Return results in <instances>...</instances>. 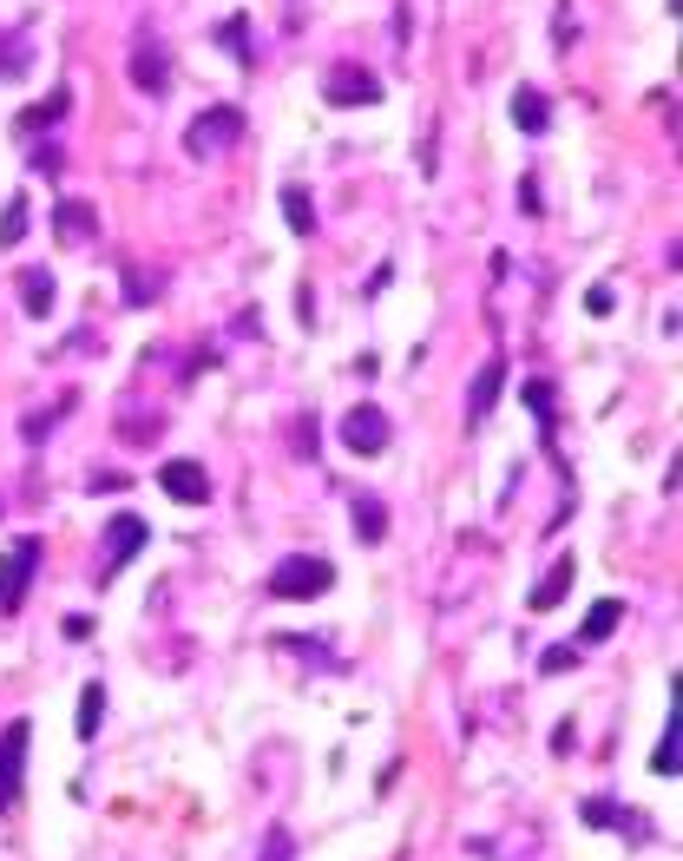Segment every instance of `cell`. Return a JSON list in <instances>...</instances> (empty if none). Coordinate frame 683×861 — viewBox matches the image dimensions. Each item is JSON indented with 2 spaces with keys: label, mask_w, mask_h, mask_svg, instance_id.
I'll list each match as a JSON object with an SVG mask.
<instances>
[{
  "label": "cell",
  "mask_w": 683,
  "mask_h": 861,
  "mask_svg": "<svg viewBox=\"0 0 683 861\" xmlns=\"http://www.w3.org/2000/svg\"><path fill=\"white\" fill-rule=\"evenodd\" d=\"M519 211H526V217L546 211V198H540V178H519Z\"/></svg>",
  "instance_id": "30"
},
{
  "label": "cell",
  "mask_w": 683,
  "mask_h": 861,
  "mask_svg": "<svg viewBox=\"0 0 683 861\" xmlns=\"http://www.w3.org/2000/svg\"><path fill=\"white\" fill-rule=\"evenodd\" d=\"M617 625H624V598H598V605H592V612H585V625H578V639H572V645H605V639H612Z\"/></svg>",
  "instance_id": "15"
},
{
  "label": "cell",
  "mask_w": 683,
  "mask_h": 861,
  "mask_svg": "<svg viewBox=\"0 0 683 861\" xmlns=\"http://www.w3.org/2000/svg\"><path fill=\"white\" fill-rule=\"evenodd\" d=\"M158 296H165V277H158V270H132V277H126V303H158Z\"/></svg>",
  "instance_id": "26"
},
{
  "label": "cell",
  "mask_w": 683,
  "mask_h": 861,
  "mask_svg": "<svg viewBox=\"0 0 683 861\" xmlns=\"http://www.w3.org/2000/svg\"><path fill=\"white\" fill-rule=\"evenodd\" d=\"M572 573H578V560H572V553H558V560H552V573L526 592V605H533V612H552V605L572 592Z\"/></svg>",
  "instance_id": "14"
},
{
  "label": "cell",
  "mask_w": 683,
  "mask_h": 861,
  "mask_svg": "<svg viewBox=\"0 0 683 861\" xmlns=\"http://www.w3.org/2000/svg\"><path fill=\"white\" fill-rule=\"evenodd\" d=\"M355 533H362V546H382V540H388V506L355 494Z\"/></svg>",
  "instance_id": "18"
},
{
  "label": "cell",
  "mask_w": 683,
  "mask_h": 861,
  "mask_svg": "<svg viewBox=\"0 0 683 861\" xmlns=\"http://www.w3.org/2000/svg\"><path fill=\"white\" fill-rule=\"evenodd\" d=\"M237 139H244V112H237V106H205V112L185 126V151H191V158H217V151H230Z\"/></svg>",
  "instance_id": "2"
},
{
  "label": "cell",
  "mask_w": 683,
  "mask_h": 861,
  "mask_svg": "<svg viewBox=\"0 0 683 861\" xmlns=\"http://www.w3.org/2000/svg\"><path fill=\"white\" fill-rule=\"evenodd\" d=\"M27 72V27L13 40H0V79H20Z\"/></svg>",
  "instance_id": "25"
},
{
  "label": "cell",
  "mask_w": 683,
  "mask_h": 861,
  "mask_svg": "<svg viewBox=\"0 0 683 861\" xmlns=\"http://www.w3.org/2000/svg\"><path fill=\"white\" fill-rule=\"evenodd\" d=\"M27 743H33L27 718H13L0 730V809H20V795H27Z\"/></svg>",
  "instance_id": "4"
},
{
  "label": "cell",
  "mask_w": 683,
  "mask_h": 861,
  "mask_svg": "<svg viewBox=\"0 0 683 861\" xmlns=\"http://www.w3.org/2000/svg\"><path fill=\"white\" fill-rule=\"evenodd\" d=\"M309 434H316V422L303 415V422H296V454H316V441H309Z\"/></svg>",
  "instance_id": "33"
},
{
  "label": "cell",
  "mask_w": 683,
  "mask_h": 861,
  "mask_svg": "<svg viewBox=\"0 0 683 861\" xmlns=\"http://www.w3.org/2000/svg\"><path fill=\"white\" fill-rule=\"evenodd\" d=\"M33 171H40V178H60V171H67V151H60V145H33Z\"/></svg>",
  "instance_id": "29"
},
{
  "label": "cell",
  "mask_w": 683,
  "mask_h": 861,
  "mask_svg": "<svg viewBox=\"0 0 683 861\" xmlns=\"http://www.w3.org/2000/svg\"><path fill=\"white\" fill-rule=\"evenodd\" d=\"M651 770H657V776H677V711H671V723H664V743H657Z\"/></svg>",
  "instance_id": "27"
},
{
  "label": "cell",
  "mask_w": 683,
  "mask_h": 861,
  "mask_svg": "<svg viewBox=\"0 0 683 861\" xmlns=\"http://www.w3.org/2000/svg\"><path fill=\"white\" fill-rule=\"evenodd\" d=\"M119 487H132L126 474H92V494H119Z\"/></svg>",
  "instance_id": "32"
},
{
  "label": "cell",
  "mask_w": 683,
  "mask_h": 861,
  "mask_svg": "<svg viewBox=\"0 0 683 861\" xmlns=\"http://www.w3.org/2000/svg\"><path fill=\"white\" fill-rule=\"evenodd\" d=\"M132 86H138V92H151V99H158V92L171 86V53L158 47V33H151V27H138V47H132Z\"/></svg>",
  "instance_id": "8"
},
{
  "label": "cell",
  "mask_w": 683,
  "mask_h": 861,
  "mask_svg": "<svg viewBox=\"0 0 683 861\" xmlns=\"http://www.w3.org/2000/svg\"><path fill=\"white\" fill-rule=\"evenodd\" d=\"M158 487H165V501H178V506L210 501V474L198 461H165V467H158Z\"/></svg>",
  "instance_id": "9"
},
{
  "label": "cell",
  "mask_w": 683,
  "mask_h": 861,
  "mask_svg": "<svg viewBox=\"0 0 683 861\" xmlns=\"http://www.w3.org/2000/svg\"><path fill=\"white\" fill-rule=\"evenodd\" d=\"M20 309H27L33 323L53 316V277H47V270H20Z\"/></svg>",
  "instance_id": "17"
},
{
  "label": "cell",
  "mask_w": 683,
  "mask_h": 861,
  "mask_svg": "<svg viewBox=\"0 0 683 861\" xmlns=\"http://www.w3.org/2000/svg\"><path fill=\"white\" fill-rule=\"evenodd\" d=\"M217 40L237 53V67H250V20H244V13H230V20L217 27Z\"/></svg>",
  "instance_id": "23"
},
{
  "label": "cell",
  "mask_w": 683,
  "mask_h": 861,
  "mask_svg": "<svg viewBox=\"0 0 683 861\" xmlns=\"http://www.w3.org/2000/svg\"><path fill=\"white\" fill-rule=\"evenodd\" d=\"M27 237V198H7V211H0V250H13Z\"/></svg>",
  "instance_id": "24"
},
{
  "label": "cell",
  "mask_w": 683,
  "mask_h": 861,
  "mask_svg": "<svg viewBox=\"0 0 683 861\" xmlns=\"http://www.w3.org/2000/svg\"><path fill=\"white\" fill-rule=\"evenodd\" d=\"M283 217H289V230H296V237H316V205H309V191H303V185H283Z\"/></svg>",
  "instance_id": "19"
},
{
  "label": "cell",
  "mask_w": 683,
  "mask_h": 861,
  "mask_svg": "<svg viewBox=\"0 0 683 861\" xmlns=\"http://www.w3.org/2000/svg\"><path fill=\"white\" fill-rule=\"evenodd\" d=\"M329 585H336V566L316 560V553H289V560H276L270 578H264L270 598H323Z\"/></svg>",
  "instance_id": "1"
},
{
  "label": "cell",
  "mask_w": 683,
  "mask_h": 861,
  "mask_svg": "<svg viewBox=\"0 0 683 861\" xmlns=\"http://www.w3.org/2000/svg\"><path fill=\"white\" fill-rule=\"evenodd\" d=\"M578 664H585V645H552L546 657H540V671H546V677H558V671H578Z\"/></svg>",
  "instance_id": "28"
},
{
  "label": "cell",
  "mask_w": 683,
  "mask_h": 861,
  "mask_svg": "<svg viewBox=\"0 0 683 861\" xmlns=\"http://www.w3.org/2000/svg\"><path fill=\"white\" fill-rule=\"evenodd\" d=\"M323 99H329V106H375V99H382V79H375V67L342 60V67L323 72Z\"/></svg>",
  "instance_id": "6"
},
{
  "label": "cell",
  "mask_w": 683,
  "mask_h": 861,
  "mask_svg": "<svg viewBox=\"0 0 683 861\" xmlns=\"http://www.w3.org/2000/svg\"><path fill=\"white\" fill-rule=\"evenodd\" d=\"M145 540H151V526H145L138 513H119V519L106 526V560H112V573H119L126 560H138V553H145Z\"/></svg>",
  "instance_id": "11"
},
{
  "label": "cell",
  "mask_w": 683,
  "mask_h": 861,
  "mask_svg": "<svg viewBox=\"0 0 683 861\" xmlns=\"http://www.w3.org/2000/svg\"><path fill=\"white\" fill-rule=\"evenodd\" d=\"M72 402H79V395H60V402H53V408H40V415H27V422H20V434H27V447H40V441H47V428H53V422H60V415H67Z\"/></svg>",
  "instance_id": "22"
},
{
  "label": "cell",
  "mask_w": 683,
  "mask_h": 861,
  "mask_svg": "<svg viewBox=\"0 0 683 861\" xmlns=\"http://www.w3.org/2000/svg\"><path fill=\"white\" fill-rule=\"evenodd\" d=\"M342 447L362 454V461H368V454H388V415H382L375 402H355V408L342 415Z\"/></svg>",
  "instance_id": "7"
},
{
  "label": "cell",
  "mask_w": 683,
  "mask_h": 861,
  "mask_svg": "<svg viewBox=\"0 0 683 861\" xmlns=\"http://www.w3.org/2000/svg\"><path fill=\"white\" fill-rule=\"evenodd\" d=\"M499 382H506V356H493L486 368L474 375V388H467V428H479L486 415H493V402H499Z\"/></svg>",
  "instance_id": "12"
},
{
  "label": "cell",
  "mask_w": 683,
  "mask_h": 861,
  "mask_svg": "<svg viewBox=\"0 0 683 861\" xmlns=\"http://www.w3.org/2000/svg\"><path fill=\"white\" fill-rule=\"evenodd\" d=\"M99 723H106V684H86L79 691V743H92Z\"/></svg>",
  "instance_id": "21"
},
{
  "label": "cell",
  "mask_w": 683,
  "mask_h": 861,
  "mask_svg": "<svg viewBox=\"0 0 683 861\" xmlns=\"http://www.w3.org/2000/svg\"><path fill=\"white\" fill-rule=\"evenodd\" d=\"M72 112V92L67 86H53V92H47V99H40V106H27V112H20V119H13V126H20V132H27V139H33V132H53V126H60V119H67Z\"/></svg>",
  "instance_id": "13"
},
{
  "label": "cell",
  "mask_w": 683,
  "mask_h": 861,
  "mask_svg": "<svg viewBox=\"0 0 683 861\" xmlns=\"http://www.w3.org/2000/svg\"><path fill=\"white\" fill-rule=\"evenodd\" d=\"M578 822H585V829H617L624 842H651V815L624 809L617 795H585V802H578Z\"/></svg>",
  "instance_id": "5"
},
{
  "label": "cell",
  "mask_w": 683,
  "mask_h": 861,
  "mask_svg": "<svg viewBox=\"0 0 683 861\" xmlns=\"http://www.w3.org/2000/svg\"><path fill=\"white\" fill-rule=\"evenodd\" d=\"M585 309H592V316H612V289H605V284L585 289Z\"/></svg>",
  "instance_id": "31"
},
{
  "label": "cell",
  "mask_w": 683,
  "mask_h": 861,
  "mask_svg": "<svg viewBox=\"0 0 683 861\" xmlns=\"http://www.w3.org/2000/svg\"><path fill=\"white\" fill-rule=\"evenodd\" d=\"M33 573H40V540L27 533V540H13V546H7V560H0V612H7V618L27 605Z\"/></svg>",
  "instance_id": "3"
},
{
  "label": "cell",
  "mask_w": 683,
  "mask_h": 861,
  "mask_svg": "<svg viewBox=\"0 0 683 861\" xmlns=\"http://www.w3.org/2000/svg\"><path fill=\"white\" fill-rule=\"evenodd\" d=\"M519 395H526V408L540 415V428H546V434L558 428V395H552V382H546V375H533V382H526Z\"/></svg>",
  "instance_id": "20"
},
{
  "label": "cell",
  "mask_w": 683,
  "mask_h": 861,
  "mask_svg": "<svg viewBox=\"0 0 683 861\" xmlns=\"http://www.w3.org/2000/svg\"><path fill=\"white\" fill-rule=\"evenodd\" d=\"M53 237H60L67 250L92 244V237H99V211H92L86 198H67V205H53Z\"/></svg>",
  "instance_id": "10"
},
{
  "label": "cell",
  "mask_w": 683,
  "mask_h": 861,
  "mask_svg": "<svg viewBox=\"0 0 683 861\" xmlns=\"http://www.w3.org/2000/svg\"><path fill=\"white\" fill-rule=\"evenodd\" d=\"M513 126H519V132H533V139L552 126V99L540 92V86H519V92H513Z\"/></svg>",
  "instance_id": "16"
}]
</instances>
